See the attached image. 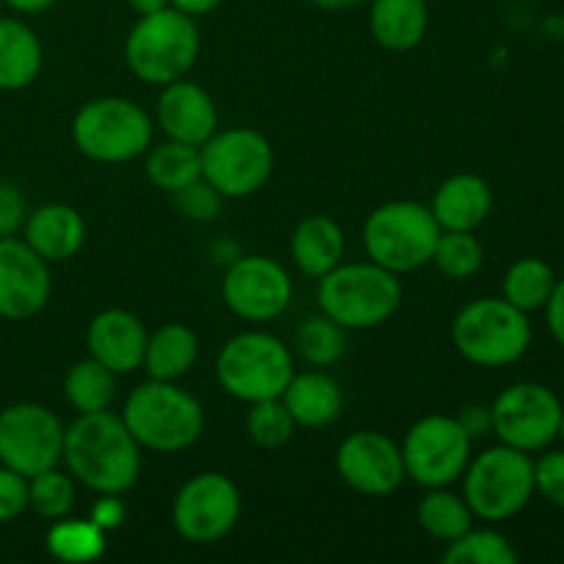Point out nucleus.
Listing matches in <instances>:
<instances>
[{
    "instance_id": "f257e3e1",
    "label": "nucleus",
    "mask_w": 564,
    "mask_h": 564,
    "mask_svg": "<svg viewBox=\"0 0 564 564\" xmlns=\"http://www.w3.org/2000/svg\"><path fill=\"white\" fill-rule=\"evenodd\" d=\"M61 463L77 485L91 494L124 496L141 477V444L132 438L121 413H77L64 433Z\"/></svg>"
},
{
    "instance_id": "f03ea898",
    "label": "nucleus",
    "mask_w": 564,
    "mask_h": 564,
    "mask_svg": "<svg viewBox=\"0 0 564 564\" xmlns=\"http://www.w3.org/2000/svg\"><path fill=\"white\" fill-rule=\"evenodd\" d=\"M121 419L141 449L158 455L191 449L204 433L202 402L191 391L165 380H147L135 386L121 408Z\"/></svg>"
},
{
    "instance_id": "7ed1b4c3",
    "label": "nucleus",
    "mask_w": 564,
    "mask_h": 564,
    "mask_svg": "<svg viewBox=\"0 0 564 564\" xmlns=\"http://www.w3.org/2000/svg\"><path fill=\"white\" fill-rule=\"evenodd\" d=\"M317 281L319 312L345 330L380 328L402 306L400 275L369 259L336 264Z\"/></svg>"
},
{
    "instance_id": "20e7f679",
    "label": "nucleus",
    "mask_w": 564,
    "mask_h": 564,
    "mask_svg": "<svg viewBox=\"0 0 564 564\" xmlns=\"http://www.w3.org/2000/svg\"><path fill=\"white\" fill-rule=\"evenodd\" d=\"M202 53V36L193 17L174 6L138 17L124 42L127 69L147 86H169L187 77Z\"/></svg>"
},
{
    "instance_id": "39448f33",
    "label": "nucleus",
    "mask_w": 564,
    "mask_h": 564,
    "mask_svg": "<svg viewBox=\"0 0 564 564\" xmlns=\"http://www.w3.org/2000/svg\"><path fill=\"white\" fill-rule=\"evenodd\" d=\"M452 345L474 367H512L532 347V323L505 297H479L452 319Z\"/></svg>"
},
{
    "instance_id": "423d86ee",
    "label": "nucleus",
    "mask_w": 564,
    "mask_h": 564,
    "mask_svg": "<svg viewBox=\"0 0 564 564\" xmlns=\"http://www.w3.org/2000/svg\"><path fill=\"white\" fill-rule=\"evenodd\" d=\"M292 375L295 358L290 347L268 330H242L231 336L215 361L220 389L246 405L281 397Z\"/></svg>"
},
{
    "instance_id": "0eeeda50",
    "label": "nucleus",
    "mask_w": 564,
    "mask_h": 564,
    "mask_svg": "<svg viewBox=\"0 0 564 564\" xmlns=\"http://www.w3.org/2000/svg\"><path fill=\"white\" fill-rule=\"evenodd\" d=\"M441 226L422 202H386L364 224V248L369 262L391 273H413L433 262Z\"/></svg>"
},
{
    "instance_id": "6e6552de",
    "label": "nucleus",
    "mask_w": 564,
    "mask_h": 564,
    "mask_svg": "<svg viewBox=\"0 0 564 564\" xmlns=\"http://www.w3.org/2000/svg\"><path fill=\"white\" fill-rule=\"evenodd\" d=\"M152 135L147 110L124 97L91 99L72 119V143L94 163H130L149 152Z\"/></svg>"
},
{
    "instance_id": "1a4fd4ad",
    "label": "nucleus",
    "mask_w": 564,
    "mask_h": 564,
    "mask_svg": "<svg viewBox=\"0 0 564 564\" xmlns=\"http://www.w3.org/2000/svg\"><path fill=\"white\" fill-rule=\"evenodd\" d=\"M534 496V460L521 449L499 444L471 457L463 474V499L474 518L499 523L527 510Z\"/></svg>"
},
{
    "instance_id": "9d476101",
    "label": "nucleus",
    "mask_w": 564,
    "mask_h": 564,
    "mask_svg": "<svg viewBox=\"0 0 564 564\" xmlns=\"http://www.w3.org/2000/svg\"><path fill=\"white\" fill-rule=\"evenodd\" d=\"M198 149H202V180L209 182L224 198L253 196L273 176V143L251 127L218 130Z\"/></svg>"
},
{
    "instance_id": "9b49d317",
    "label": "nucleus",
    "mask_w": 564,
    "mask_h": 564,
    "mask_svg": "<svg viewBox=\"0 0 564 564\" xmlns=\"http://www.w3.org/2000/svg\"><path fill=\"white\" fill-rule=\"evenodd\" d=\"M471 444L457 416L433 413L408 430L400 444L405 477L419 488H452L471 463Z\"/></svg>"
},
{
    "instance_id": "f8f14e48",
    "label": "nucleus",
    "mask_w": 564,
    "mask_h": 564,
    "mask_svg": "<svg viewBox=\"0 0 564 564\" xmlns=\"http://www.w3.org/2000/svg\"><path fill=\"white\" fill-rule=\"evenodd\" d=\"M240 512L242 499L237 485L226 474L202 471L176 490L171 521L185 543L213 545L229 538Z\"/></svg>"
},
{
    "instance_id": "ddd939ff",
    "label": "nucleus",
    "mask_w": 564,
    "mask_h": 564,
    "mask_svg": "<svg viewBox=\"0 0 564 564\" xmlns=\"http://www.w3.org/2000/svg\"><path fill=\"white\" fill-rule=\"evenodd\" d=\"M562 408V400L549 386L534 380L507 386L490 405L494 435L501 444L527 455L545 452L560 438Z\"/></svg>"
},
{
    "instance_id": "4468645a",
    "label": "nucleus",
    "mask_w": 564,
    "mask_h": 564,
    "mask_svg": "<svg viewBox=\"0 0 564 564\" xmlns=\"http://www.w3.org/2000/svg\"><path fill=\"white\" fill-rule=\"evenodd\" d=\"M64 422L39 402H14L0 411V463L22 477L61 466Z\"/></svg>"
},
{
    "instance_id": "2eb2a0df",
    "label": "nucleus",
    "mask_w": 564,
    "mask_h": 564,
    "mask_svg": "<svg viewBox=\"0 0 564 564\" xmlns=\"http://www.w3.org/2000/svg\"><path fill=\"white\" fill-rule=\"evenodd\" d=\"M292 279L270 257H237L220 281V297L235 317L246 323H273L290 308Z\"/></svg>"
},
{
    "instance_id": "dca6fc26",
    "label": "nucleus",
    "mask_w": 564,
    "mask_h": 564,
    "mask_svg": "<svg viewBox=\"0 0 564 564\" xmlns=\"http://www.w3.org/2000/svg\"><path fill=\"white\" fill-rule=\"evenodd\" d=\"M336 474L356 494L383 499L405 482V463L397 441L378 430H356L336 449Z\"/></svg>"
},
{
    "instance_id": "f3484780",
    "label": "nucleus",
    "mask_w": 564,
    "mask_h": 564,
    "mask_svg": "<svg viewBox=\"0 0 564 564\" xmlns=\"http://www.w3.org/2000/svg\"><path fill=\"white\" fill-rule=\"evenodd\" d=\"M53 295L50 264L14 235L0 237V317L11 323L36 317Z\"/></svg>"
},
{
    "instance_id": "a211bd4d",
    "label": "nucleus",
    "mask_w": 564,
    "mask_h": 564,
    "mask_svg": "<svg viewBox=\"0 0 564 564\" xmlns=\"http://www.w3.org/2000/svg\"><path fill=\"white\" fill-rule=\"evenodd\" d=\"M149 330L141 317L127 308H105L94 314L86 328L88 356L116 375H130L141 369Z\"/></svg>"
},
{
    "instance_id": "6ab92c4d",
    "label": "nucleus",
    "mask_w": 564,
    "mask_h": 564,
    "mask_svg": "<svg viewBox=\"0 0 564 564\" xmlns=\"http://www.w3.org/2000/svg\"><path fill=\"white\" fill-rule=\"evenodd\" d=\"M158 124L169 141L202 147L218 132V108L202 86L180 77L160 91Z\"/></svg>"
},
{
    "instance_id": "aec40b11",
    "label": "nucleus",
    "mask_w": 564,
    "mask_h": 564,
    "mask_svg": "<svg viewBox=\"0 0 564 564\" xmlns=\"http://www.w3.org/2000/svg\"><path fill=\"white\" fill-rule=\"evenodd\" d=\"M22 235L47 264L69 262L86 242V220L72 204L50 202L25 215Z\"/></svg>"
},
{
    "instance_id": "412c9836",
    "label": "nucleus",
    "mask_w": 564,
    "mask_h": 564,
    "mask_svg": "<svg viewBox=\"0 0 564 564\" xmlns=\"http://www.w3.org/2000/svg\"><path fill=\"white\" fill-rule=\"evenodd\" d=\"M427 207L441 231H474L494 209V191L479 174H455L435 187Z\"/></svg>"
},
{
    "instance_id": "4be33fe9",
    "label": "nucleus",
    "mask_w": 564,
    "mask_h": 564,
    "mask_svg": "<svg viewBox=\"0 0 564 564\" xmlns=\"http://www.w3.org/2000/svg\"><path fill=\"white\" fill-rule=\"evenodd\" d=\"M281 402L292 413L297 427L323 430L330 427L345 411V391L339 380L325 369H308V372L292 375Z\"/></svg>"
},
{
    "instance_id": "5701e85b",
    "label": "nucleus",
    "mask_w": 564,
    "mask_h": 564,
    "mask_svg": "<svg viewBox=\"0 0 564 564\" xmlns=\"http://www.w3.org/2000/svg\"><path fill=\"white\" fill-rule=\"evenodd\" d=\"M427 0H369V31L391 53H408L427 36Z\"/></svg>"
},
{
    "instance_id": "b1692460",
    "label": "nucleus",
    "mask_w": 564,
    "mask_h": 564,
    "mask_svg": "<svg viewBox=\"0 0 564 564\" xmlns=\"http://www.w3.org/2000/svg\"><path fill=\"white\" fill-rule=\"evenodd\" d=\"M290 253L295 268L308 279H323L325 273L341 264L345 257V231L328 215H306L295 226L290 240Z\"/></svg>"
},
{
    "instance_id": "393cba45",
    "label": "nucleus",
    "mask_w": 564,
    "mask_h": 564,
    "mask_svg": "<svg viewBox=\"0 0 564 564\" xmlns=\"http://www.w3.org/2000/svg\"><path fill=\"white\" fill-rule=\"evenodd\" d=\"M44 50L28 22L0 17V91H22L42 72Z\"/></svg>"
},
{
    "instance_id": "a878e982",
    "label": "nucleus",
    "mask_w": 564,
    "mask_h": 564,
    "mask_svg": "<svg viewBox=\"0 0 564 564\" xmlns=\"http://www.w3.org/2000/svg\"><path fill=\"white\" fill-rule=\"evenodd\" d=\"M198 361V336L185 323H165L152 330L143 350L141 369L149 380L176 383Z\"/></svg>"
},
{
    "instance_id": "bb28decb",
    "label": "nucleus",
    "mask_w": 564,
    "mask_h": 564,
    "mask_svg": "<svg viewBox=\"0 0 564 564\" xmlns=\"http://www.w3.org/2000/svg\"><path fill=\"white\" fill-rule=\"evenodd\" d=\"M419 527L438 543H452L474 527V512L466 499L449 488H430L416 507Z\"/></svg>"
},
{
    "instance_id": "cd10ccee",
    "label": "nucleus",
    "mask_w": 564,
    "mask_h": 564,
    "mask_svg": "<svg viewBox=\"0 0 564 564\" xmlns=\"http://www.w3.org/2000/svg\"><path fill=\"white\" fill-rule=\"evenodd\" d=\"M64 397L77 413L108 411L116 397V372L102 367L97 358H80L66 372Z\"/></svg>"
},
{
    "instance_id": "c85d7f7f",
    "label": "nucleus",
    "mask_w": 564,
    "mask_h": 564,
    "mask_svg": "<svg viewBox=\"0 0 564 564\" xmlns=\"http://www.w3.org/2000/svg\"><path fill=\"white\" fill-rule=\"evenodd\" d=\"M147 176L158 191L180 193L182 187L202 180V149L191 143L165 141L154 147L147 158Z\"/></svg>"
},
{
    "instance_id": "c756f323",
    "label": "nucleus",
    "mask_w": 564,
    "mask_h": 564,
    "mask_svg": "<svg viewBox=\"0 0 564 564\" xmlns=\"http://www.w3.org/2000/svg\"><path fill=\"white\" fill-rule=\"evenodd\" d=\"M556 286V273L549 262L538 257H523L507 268L505 281H501V292L505 301L521 312H540L549 303L551 292Z\"/></svg>"
},
{
    "instance_id": "7c9ffc66",
    "label": "nucleus",
    "mask_w": 564,
    "mask_h": 564,
    "mask_svg": "<svg viewBox=\"0 0 564 564\" xmlns=\"http://www.w3.org/2000/svg\"><path fill=\"white\" fill-rule=\"evenodd\" d=\"M47 554L66 564L97 562L105 554V532L88 518H58L47 529Z\"/></svg>"
},
{
    "instance_id": "2f4dec72",
    "label": "nucleus",
    "mask_w": 564,
    "mask_h": 564,
    "mask_svg": "<svg viewBox=\"0 0 564 564\" xmlns=\"http://www.w3.org/2000/svg\"><path fill=\"white\" fill-rule=\"evenodd\" d=\"M295 347H297V356H301L308 367L328 369L345 358L347 330L319 312L314 314V317H308L306 323L297 328Z\"/></svg>"
},
{
    "instance_id": "473e14b6",
    "label": "nucleus",
    "mask_w": 564,
    "mask_h": 564,
    "mask_svg": "<svg viewBox=\"0 0 564 564\" xmlns=\"http://www.w3.org/2000/svg\"><path fill=\"white\" fill-rule=\"evenodd\" d=\"M444 564H516L518 551L496 529H468L457 540L446 543Z\"/></svg>"
},
{
    "instance_id": "72a5a7b5",
    "label": "nucleus",
    "mask_w": 564,
    "mask_h": 564,
    "mask_svg": "<svg viewBox=\"0 0 564 564\" xmlns=\"http://www.w3.org/2000/svg\"><path fill=\"white\" fill-rule=\"evenodd\" d=\"M430 264H435L438 273L452 281L474 279L485 264V248L474 231H441Z\"/></svg>"
},
{
    "instance_id": "f704fd0d",
    "label": "nucleus",
    "mask_w": 564,
    "mask_h": 564,
    "mask_svg": "<svg viewBox=\"0 0 564 564\" xmlns=\"http://www.w3.org/2000/svg\"><path fill=\"white\" fill-rule=\"evenodd\" d=\"M75 499V479L69 471H61L58 466L28 479V510H33L44 521H58V518L69 516Z\"/></svg>"
},
{
    "instance_id": "c9c22d12",
    "label": "nucleus",
    "mask_w": 564,
    "mask_h": 564,
    "mask_svg": "<svg viewBox=\"0 0 564 564\" xmlns=\"http://www.w3.org/2000/svg\"><path fill=\"white\" fill-rule=\"evenodd\" d=\"M295 430H297L295 419H292V413L286 411L281 397L248 405L246 433L248 438H251L257 446H262V449H281V446L290 444Z\"/></svg>"
},
{
    "instance_id": "e433bc0d",
    "label": "nucleus",
    "mask_w": 564,
    "mask_h": 564,
    "mask_svg": "<svg viewBox=\"0 0 564 564\" xmlns=\"http://www.w3.org/2000/svg\"><path fill=\"white\" fill-rule=\"evenodd\" d=\"M174 198L180 213L185 215V218L198 220V224L215 220L220 215V207H224V196L204 180H196L193 185L182 187L180 193H174Z\"/></svg>"
},
{
    "instance_id": "4c0bfd02",
    "label": "nucleus",
    "mask_w": 564,
    "mask_h": 564,
    "mask_svg": "<svg viewBox=\"0 0 564 564\" xmlns=\"http://www.w3.org/2000/svg\"><path fill=\"white\" fill-rule=\"evenodd\" d=\"M534 494L564 510V449L545 452L534 463Z\"/></svg>"
},
{
    "instance_id": "58836bf2",
    "label": "nucleus",
    "mask_w": 564,
    "mask_h": 564,
    "mask_svg": "<svg viewBox=\"0 0 564 564\" xmlns=\"http://www.w3.org/2000/svg\"><path fill=\"white\" fill-rule=\"evenodd\" d=\"M28 510V477L0 463V527L17 521Z\"/></svg>"
},
{
    "instance_id": "ea45409f",
    "label": "nucleus",
    "mask_w": 564,
    "mask_h": 564,
    "mask_svg": "<svg viewBox=\"0 0 564 564\" xmlns=\"http://www.w3.org/2000/svg\"><path fill=\"white\" fill-rule=\"evenodd\" d=\"M25 198H22L20 187L0 185V237H9L25 224Z\"/></svg>"
},
{
    "instance_id": "a19ab883",
    "label": "nucleus",
    "mask_w": 564,
    "mask_h": 564,
    "mask_svg": "<svg viewBox=\"0 0 564 564\" xmlns=\"http://www.w3.org/2000/svg\"><path fill=\"white\" fill-rule=\"evenodd\" d=\"M124 518H127L124 501H121V496H113V494L99 496V499L94 501L91 512H88V521H91L94 527L102 529L105 534L116 532V529L124 523Z\"/></svg>"
},
{
    "instance_id": "79ce46f5",
    "label": "nucleus",
    "mask_w": 564,
    "mask_h": 564,
    "mask_svg": "<svg viewBox=\"0 0 564 564\" xmlns=\"http://www.w3.org/2000/svg\"><path fill=\"white\" fill-rule=\"evenodd\" d=\"M457 422H460V427L466 430L468 438L477 441L482 438V435L494 433V416H490V405H466L460 413H457Z\"/></svg>"
},
{
    "instance_id": "37998d69",
    "label": "nucleus",
    "mask_w": 564,
    "mask_h": 564,
    "mask_svg": "<svg viewBox=\"0 0 564 564\" xmlns=\"http://www.w3.org/2000/svg\"><path fill=\"white\" fill-rule=\"evenodd\" d=\"M545 323H549V330L556 339V345L564 347V279H556L554 292H551L549 303H545Z\"/></svg>"
},
{
    "instance_id": "c03bdc74",
    "label": "nucleus",
    "mask_w": 564,
    "mask_h": 564,
    "mask_svg": "<svg viewBox=\"0 0 564 564\" xmlns=\"http://www.w3.org/2000/svg\"><path fill=\"white\" fill-rule=\"evenodd\" d=\"M220 3H224V0H171V6H174L176 11L193 17V20H196V17L213 14Z\"/></svg>"
},
{
    "instance_id": "a18cd8bd",
    "label": "nucleus",
    "mask_w": 564,
    "mask_h": 564,
    "mask_svg": "<svg viewBox=\"0 0 564 564\" xmlns=\"http://www.w3.org/2000/svg\"><path fill=\"white\" fill-rule=\"evenodd\" d=\"M3 3L9 6L11 11H17V14L33 17V14H44V11H50L58 0H3Z\"/></svg>"
},
{
    "instance_id": "49530a36",
    "label": "nucleus",
    "mask_w": 564,
    "mask_h": 564,
    "mask_svg": "<svg viewBox=\"0 0 564 564\" xmlns=\"http://www.w3.org/2000/svg\"><path fill=\"white\" fill-rule=\"evenodd\" d=\"M127 6H130L138 17H143V14H154V11L160 9H169L171 0H127Z\"/></svg>"
},
{
    "instance_id": "de8ad7c7",
    "label": "nucleus",
    "mask_w": 564,
    "mask_h": 564,
    "mask_svg": "<svg viewBox=\"0 0 564 564\" xmlns=\"http://www.w3.org/2000/svg\"><path fill=\"white\" fill-rule=\"evenodd\" d=\"M308 3H314L317 9L323 11H347V9H356V6H364L369 3V0H308Z\"/></svg>"
},
{
    "instance_id": "09e8293b",
    "label": "nucleus",
    "mask_w": 564,
    "mask_h": 564,
    "mask_svg": "<svg viewBox=\"0 0 564 564\" xmlns=\"http://www.w3.org/2000/svg\"><path fill=\"white\" fill-rule=\"evenodd\" d=\"M560 438L564 441V408H562V419H560Z\"/></svg>"
},
{
    "instance_id": "8fccbe9b",
    "label": "nucleus",
    "mask_w": 564,
    "mask_h": 564,
    "mask_svg": "<svg viewBox=\"0 0 564 564\" xmlns=\"http://www.w3.org/2000/svg\"><path fill=\"white\" fill-rule=\"evenodd\" d=\"M3 6H6V3H3V0H0V11H3Z\"/></svg>"
}]
</instances>
